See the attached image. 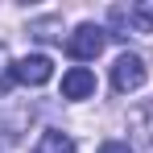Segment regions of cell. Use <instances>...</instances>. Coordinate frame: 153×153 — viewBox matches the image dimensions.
<instances>
[{
  "mask_svg": "<svg viewBox=\"0 0 153 153\" xmlns=\"http://www.w3.org/2000/svg\"><path fill=\"white\" fill-rule=\"evenodd\" d=\"M103 46H108V29H100V25H79L71 37H66V54L75 58V62H91V58H100L103 54Z\"/></svg>",
  "mask_w": 153,
  "mask_h": 153,
  "instance_id": "obj_1",
  "label": "cell"
},
{
  "mask_svg": "<svg viewBox=\"0 0 153 153\" xmlns=\"http://www.w3.org/2000/svg\"><path fill=\"white\" fill-rule=\"evenodd\" d=\"M13 79L17 83H29V87H42V83L54 79V62L46 54H25V58L13 62Z\"/></svg>",
  "mask_w": 153,
  "mask_h": 153,
  "instance_id": "obj_2",
  "label": "cell"
},
{
  "mask_svg": "<svg viewBox=\"0 0 153 153\" xmlns=\"http://www.w3.org/2000/svg\"><path fill=\"white\" fill-rule=\"evenodd\" d=\"M112 87L124 95V91H137V87H145V62L137 58V54H120L116 58V66H112Z\"/></svg>",
  "mask_w": 153,
  "mask_h": 153,
  "instance_id": "obj_3",
  "label": "cell"
},
{
  "mask_svg": "<svg viewBox=\"0 0 153 153\" xmlns=\"http://www.w3.org/2000/svg\"><path fill=\"white\" fill-rule=\"evenodd\" d=\"M91 91H95V75L87 66H71L62 75V100H87Z\"/></svg>",
  "mask_w": 153,
  "mask_h": 153,
  "instance_id": "obj_4",
  "label": "cell"
},
{
  "mask_svg": "<svg viewBox=\"0 0 153 153\" xmlns=\"http://www.w3.org/2000/svg\"><path fill=\"white\" fill-rule=\"evenodd\" d=\"M33 153H75V141H71L66 132H58V128H46V132L37 137Z\"/></svg>",
  "mask_w": 153,
  "mask_h": 153,
  "instance_id": "obj_5",
  "label": "cell"
},
{
  "mask_svg": "<svg viewBox=\"0 0 153 153\" xmlns=\"http://www.w3.org/2000/svg\"><path fill=\"white\" fill-rule=\"evenodd\" d=\"M128 13H132V21H137L141 29H149V33H153V0H137Z\"/></svg>",
  "mask_w": 153,
  "mask_h": 153,
  "instance_id": "obj_6",
  "label": "cell"
},
{
  "mask_svg": "<svg viewBox=\"0 0 153 153\" xmlns=\"http://www.w3.org/2000/svg\"><path fill=\"white\" fill-rule=\"evenodd\" d=\"M33 37H42V42H54V37H58V21H37V25H33Z\"/></svg>",
  "mask_w": 153,
  "mask_h": 153,
  "instance_id": "obj_7",
  "label": "cell"
},
{
  "mask_svg": "<svg viewBox=\"0 0 153 153\" xmlns=\"http://www.w3.org/2000/svg\"><path fill=\"white\" fill-rule=\"evenodd\" d=\"M100 153H132V149H128V141H103Z\"/></svg>",
  "mask_w": 153,
  "mask_h": 153,
  "instance_id": "obj_8",
  "label": "cell"
}]
</instances>
